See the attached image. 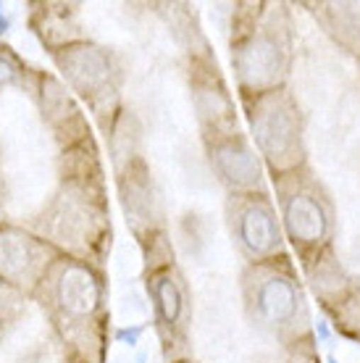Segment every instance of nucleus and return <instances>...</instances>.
<instances>
[{"label":"nucleus","mask_w":360,"mask_h":363,"mask_svg":"<svg viewBox=\"0 0 360 363\" xmlns=\"http://www.w3.org/2000/svg\"><path fill=\"white\" fill-rule=\"evenodd\" d=\"M237 21L232 61L242 95L287 87L292 69V27L287 6H244Z\"/></svg>","instance_id":"f03ea898"},{"label":"nucleus","mask_w":360,"mask_h":363,"mask_svg":"<svg viewBox=\"0 0 360 363\" xmlns=\"http://www.w3.org/2000/svg\"><path fill=\"white\" fill-rule=\"evenodd\" d=\"M147 290L153 295L155 311L166 327H179L181 313H184V292H181L179 277L174 272V266H158L147 277Z\"/></svg>","instance_id":"9d476101"},{"label":"nucleus","mask_w":360,"mask_h":363,"mask_svg":"<svg viewBox=\"0 0 360 363\" xmlns=\"http://www.w3.org/2000/svg\"><path fill=\"white\" fill-rule=\"evenodd\" d=\"M242 298L252 324L274 335L281 345L310 342L305 290L287 253L261 264H247L242 272Z\"/></svg>","instance_id":"f257e3e1"},{"label":"nucleus","mask_w":360,"mask_h":363,"mask_svg":"<svg viewBox=\"0 0 360 363\" xmlns=\"http://www.w3.org/2000/svg\"><path fill=\"white\" fill-rule=\"evenodd\" d=\"M192 90H195V106H198L200 124L206 129V140L229 135L237 129V116L232 98L226 92V84L218 74L216 64L200 66L195 64L192 72Z\"/></svg>","instance_id":"0eeeda50"},{"label":"nucleus","mask_w":360,"mask_h":363,"mask_svg":"<svg viewBox=\"0 0 360 363\" xmlns=\"http://www.w3.org/2000/svg\"><path fill=\"white\" fill-rule=\"evenodd\" d=\"M226 221L237 250L247 264H261L284 255L287 240L279 221V211L263 190L229 192Z\"/></svg>","instance_id":"39448f33"},{"label":"nucleus","mask_w":360,"mask_h":363,"mask_svg":"<svg viewBox=\"0 0 360 363\" xmlns=\"http://www.w3.org/2000/svg\"><path fill=\"white\" fill-rule=\"evenodd\" d=\"M208 153H210V164L216 169L218 179L229 187V192L263 190L261 155L240 129L208 140Z\"/></svg>","instance_id":"423d86ee"},{"label":"nucleus","mask_w":360,"mask_h":363,"mask_svg":"<svg viewBox=\"0 0 360 363\" xmlns=\"http://www.w3.org/2000/svg\"><path fill=\"white\" fill-rule=\"evenodd\" d=\"M313 13L337 45L360 55V3H321Z\"/></svg>","instance_id":"1a4fd4ad"},{"label":"nucleus","mask_w":360,"mask_h":363,"mask_svg":"<svg viewBox=\"0 0 360 363\" xmlns=\"http://www.w3.org/2000/svg\"><path fill=\"white\" fill-rule=\"evenodd\" d=\"M329 313L337 321V329H342L344 335L360 342V287H355L350 298L344 300L339 308L329 311Z\"/></svg>","instance_id":"9b49d317"},{"label":"nucleus","mask_w":360,"mask_h":363,"mask_svg":"<svg viewBox=\"0 0 360 363\" xmlns=\"http://www.w3.org/2000/svg\"><path fill=\"white\" fill-rule=\"evenodd\" d=\"M329 363H337V361H334V358H329Z\"/></svg>","instance_id":"f8f14e48"},{"label":"nucleus","mask_w":360,"mask_h":363,"mask_svg":"<svg viewBox=\"0 0 360 363\" xmlns=\"http://www.w3.org/2000/svg\"><path fill=\"white\" fill-rule=\"evenodd\" d=\"M308 284L315 292V298L321 300V306L326 311L339 308L344 300L352 295V281L344 274V269L339 266V261L334 258V250H326L321 258H315L313 264H308L305 269Z\"/></svg>","instance_id":"6e6552de"},{"label":"nucleus","mask_w":360,"mask_h":363,"mask_svg":"<svg viewBox=\"0 0 360 363\" xmlns=\"http://www.w3.org/2000/svg\"><path fill=\"white\" fill-rule=\"evenodd\" d=\"M274 192L284 240L295 247L300 266L305 269L326 250H332L337 227L334 200L324 182L310 172V166L274 177Z\"/></svg>","instance_id":"7ed1b4c3"},{"label":"nucleus","mask_w":360,"mask_h":363,"mask_svg":"<svg viewBox=\"0 0 360 363\" xmlns=\"http://www.w3.org/2000/svg\"><path fill=\"white\" fill-rule=\"evenodd\" d=\"M242 103L252 132V147L271 177L308 166L305 118L289 87L242 95Z\"/></svg>","instance_id":"20e7f679"}]
</instances>
